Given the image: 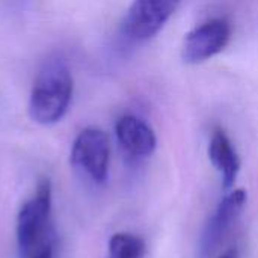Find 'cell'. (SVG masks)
<instances>
[{
  "mask_svg": "<svg viewBox=\"0 0 258 258\" xmlns=\"http://www.w3.org/2000/svg\"><path fill=\"white\" fill-rule=\"evenodd\" d=\"M73 76L65 60L54 57L39 70L29 101L30 118L41 125L59 122L71 103Z\"/></svg>",
  "mask_w": 258,
  "mask_h": 258,
  "instance_id": "obj_1",
  "label": "cell"
},
{
  "mask_svg": "<svg viewBox=\"0 0 258 258\" xmlns=\"http://www.w3.org/2000/svg\"><path fill=\"white\" fill-rule=\"evenodd\" d=\"M245 204H246V192L243 189H237L231 192L221 201L203 236L201 240L203 255H210L216 249V246L221 243V240L225 237V234L231 230V227L242 215Z\"/></svg>",
  "mask_w": 258,
  "mask_h": 258,
  "instance_id": "obj_6",
  "label": "cell"
},
{
  "mask_svg": "<svg viewBox=\"0 0 258 258\" xmlns=\"http://www.w3.org/2000/svg\"><path fill=\"white\" fill-rule=\"evenodd\" d=\"M147 245L142 237L130 233H116L109 240V258H144Z\"/></svg>",
  "mask_w": 258,
  "mask_h": 258,
  "instance_id": "obj_9",
  "label": "cell"
},
{
  "mask_svg": "<svg viewBox=\"0 0 258 258\" xmlns=\"http://www.w3.org/2000/svg\"><path fill=\"white\" fill-rule=\"evenodd\" d=\"M181 0H135L124 18L122 32L132 41H147L157 35L177 11Z\"/></svg>",
  "mask_w": 258,
  "mask_h": 258,
  "instance_id": "obj_4",
  "label": "cell"
},
{
  "mask_svg": "<svg viewBox=\"0 0 258 258\" xmlns=\"http://www.w3.org/2000/svg\"><path fill=\"white\" fill-rule=\"evenodd\" d=\"M116 138L121 148L132 157H147L157 145L153 128L135 115H124L116 122Z\"/></svg>",
  "mask_w": 258,
  "mask_h": 258,
  "instance_id": "obj_7",
  "label": "cell"
},
{
  "mask_svg": "<svg viewBox=\"0 0 258 258\" xmlns=\"http://www.w3.org/2000/svg\"><path fill=\"white\" fill-rule=\"evenodd\" d=\"M50 213L51 184L48 178H44L17 218V243L21 258L32 257L39 248L50 243Z\"/></svg>",
  "mask_w": 258,
  "mask_h": 258,
  "instance_id": "obj_2",
  "label": "cell"
},
{
  "mask_svg": "<svg viewBox=\"0 0 258 258\" xmlns=\"http://www.w3.org/2000/svg\"><path fill=\"white\" fill-rule=\"evenodd\" d=\"M231 38V24L225 18H212L187 33L183 44V59L201 63L221 53Z\"/></svg>",
  "mask_w": 258,
  "mask_h": 258,
  "instance_id": "obj_5",
  "label": "cell"
},
{
  "mask_svg": "<svg viewBox=\"0 0 258 258\" xmlns=\"http://www.w3.org/2000/svg\"><path fill=\"white\" fill-rule=\"evenodd\" d=\"M209 157L213 166L221 172L224 180V187L225 189L231 187L240 169V159L230 138L221 128H216L212 133L210 144H209Z\"/></svg>",
  "mask_w": 258,
  "mask_h": 258,
  "instance_id": "obj_8",
  "label": "cell"
},
{
  "mask_svg": "<svg viewBox=\"0 0 258 258\" xmlns=\"http://www.w3.org/2000/svg\"><path fill=\"white\" fill-rule=\"evenodd\" d=\"M218 258H239V252H237V249H228V251H225L222 255H219Z\"/></svg>",
  "mask_w": 258,
  "mask_h": 258,
  "instance_id": "obj_11",
  "label": "cell"
},
{
  "mask_svg": "<svg viewBox=\"0 0 258 258\" xmlns=\"http://www.w3.org/2000/svg\"><path fill=\"white\" fill-rule=\"evenodd\" d=\"M29 258H53V245H51V242L44 245L42 248H39L32 257Z\"/></svg>",
  "mask_w": 258,
  "mask_h": 258,
  "instance_id": "obj_10",
  "label": "cell"
},
{
  "mask_svg": "<svg viewBox=\"0 0 258 258\" xmlns=\"http://www.w3.org/2000/svg\"><path fill=\"white\" fill-rule=\"evenodd\" d=\"M110 144L100 128H85L79 133L71 150V163L94 183H104L109 172Z\"/></svg>",
  "mask_w": 258,
  "mask_h": 258,
  "instance_id": "obj_3",
  "label": "cell"
}]
</instances>
